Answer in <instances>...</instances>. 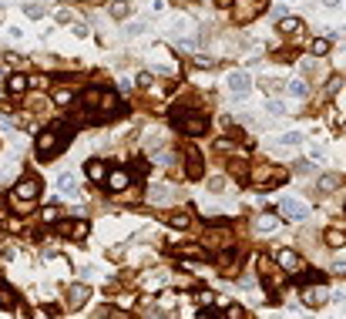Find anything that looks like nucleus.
<instances>
[{
  "label": "nucleus",
  "instance_id": "obj_1",
  "mask_svg": "<svg viewBox=\"0 0 346 319\" xmlns=\"http://www.w3.org/2000/svg\"><path fill=\"white\" fill-rule=\"evenodd\" d=\"M64 128H47V131L37 134V141H34V151H37V158H54V154L64 151Z\"/></svg>",
  "mask_w": 346,
  "mask_h": 319
},
{
  "label": "nucleus",
  "instance_id": "obj_2",
  "mask_svg": "<svg viewBox=\"0 0 346 319\" xmlns=\"http://www.w3.org/2000/svg\"><path fill=\"white\" fill-rule=\"evenodd\" d=\"M171 121L179 124V131H185V134H192V138H195V134H205V118H202V114H189V111L185 108H175V114H171Z\"/></svg>",
  "mask_w": 346,
  "mask_h": 319
},
{
  "label": "nucleus",
  "instance_id": "obj_3",
  "mask_svg": "<svg viewBox=\"0 0 346 319\" xmlns=\"http://www.w3.org/2000/svg\"><path fill=\"white\" fill-rule=\"evenodd\" d=\"M266 7H269L266 0H235V4H232V21L235 24H249L256 14L266 11Z\"/></svg>",
  "mask_w": 346,
  "mask_h": 319
},
{
  "label": "nucleus",
  "instance_id": "obj_4",
  "mask_svg": "<svg viewBox=\"0 0 346 319\" xmlns=\"http://www.w3.org/2000/svg\"><path fill=\"white\" fill-rule=\"evenodd\" d=\"M225 88H229V94H232V98H246L249 88H252V77H249L246 71H229V77H225Z\"/></svg>",
  "mask_w": 346,
  "mask_h": 319
},
{
  "label": "nucleus",
  "instance_id": "obj_5",
  "mask_svg": "<svg viewBox=\"0 0 346 319\" xmlns=\"http://www.w3.org/2000/svg\"><path fill=\"white\" fill-rule=\"evenodd\" d=\"M279 215H286L289 222H306L309 219V205H302V202H296V198H282Z\"/></svg>",
  "mask_w": 346,
  "mask_h": 319
},
{
  "label": "nucleus",
  "instance_id": "obj_6",
  "mask_svg": "<svg viewBox=\"0 0 346 319\" xmlns=\"http://www.w3.org/2000/svg\"><path fill=\"white\" fill-rule=\"evenodd\" d=\"M202 245H209V249H229L232 245V232L229 229H205Z\"/></svg>",
  "mask_w": 346,
  "mask_h": 319
},
{
  "label": "nucleus",
  "instance_id": "obj_7",
  "mask_svg": "<svg viewBox=\"0 0 346 319\" xmlns=\"http://www.w3.org/2000/svg\"><path fill=\"white\" fill-rule=\"evenodd\" d=\"M276 262H279V269H286V272H302V259L296 252H292V249H279V252H276Z\"/></svg>",
  "mask_w": 346,
  "mask_h": 319
},
{
  "label": "nucleus",
  "instance_id": "obj_8",
  "mask_svg": "<svg viewBox=\"0 0 346 319\" xmlns=\"http://www.w3.org/2000/svg\"><path fill=\"white\" fill-rule=\"evenodd\" d=\"M37 195H41V182H37V178H24L21 185L14 188V195H11V198H24V202H34Z\"/></svg>",
  "mask_w": 346,
  "mask_h": 319
},
{
  "label": "nucleus",
  "instance_id": "obj_9",
  "mask_svg": "<svg viewBox=\"0 0 346 319\" xmlns=\"http://www.w3.org/2000/svg\"><path fill=\"white\" fill-rule=\"evenodd\" d=\"M98 104H101V114H104V118H114V114L121 111V98H118L114 91H101Z\"/></svg>",
  "mask_w": 346,
  "mask_h": 319
},
{
  "label": "nucleus",
  "instance_id": "obj_10",
  "mask_svg": "<svg viewBox=\"0 0 346 319\" xmlns=\"http://www.w3.org/2000/svg\"><path fill=\"white\" fill-rule=\"evenodd\" d=\"M88 299H91V289L81 286V282H74V286L67 289V306H71V309H81Z\"/></svg>",
  "mask_w": 346,
  "mask_h": 319
},
{
  "label": "nucleus",
  "instance_id": "obj_11",
  "mask_svg": "<svg viewBox=\"0 0 346 319\" xmlns=\"http://www.w3.org/2000/svg\"><path fill=\"white\" fill-rule=\"evenodd\" d=\"M148 202H151V205H171L175 195H171V188H168V185H151V188H148Z\"/></svg>",
  "mask_w": 346,
  "mask_h": 319
},
{
  "label": "nucleus",
  "instance_id": "obj_12",
  "mask_svg": "<svg viewBox=\"0 0 346 319\" xmlns=\"http://www.w3.org/2000/svg\"><path fill=\"white\" fill-rule=\"evenodd\" d=\"M128 185H131V175H128L124 168H114L111 175H108V188H111V192H121V188H128Z\"/></svg>",
  "mask_w": 346,
  "mask_h": 319
},
{
  "label": "nucleus",
  "instance_id": "obj_13",
  "mask_svg": "<svg viewBox=\"0 0 346 319\" xmlns=\"http://www.w3.org/2000/svg\"><path fill=\"white\" fill-rule=\"evenodd\" d=\"M88 222L84 219H78V222H67V225H61V232H64V235H71V239H84V235H88Z\"/></svg>",
  "mask_w": 346,
  "mask_h": 319
},
{
  "label": "nucleus",
  "instance_id": "obj_14",
  "mask_svg": "<svg viewBox=\"0 0 346 319\" xmlns=\"http://www.w3.org/2000/svg\"><path fill=\"white\" fill-rule=\"evenodd\" d=\"M302 302H306L309 309H319L326 302V292L323 289H302Z\"/></svg>",
  "mask_w": 346,
  "mask_h": 319
},
{
  "label": "nucleus",
  "instance_id": "obj_15",
  "mask_svg": "<svg viewBox=\"0 0 346 319\" xmlns=\"http://www.w3.org/2000/svg\"><path fill=\"white\" fill-rule=\"evenodd\" d=\"M256 229L262 232V235H269V232H276V229H279V219H276L272 212H266V215H259V219H256Z\"/></svg>",
  "mask_w": 346,
  "mask_h": 319
},
{
  "label": "nucleus",
  "instance_id": "obj_16",
  "mask_svg": "<svg viewBox=\"0 0 346 319\" xmlns=\"http://www.w3.org/2000/svg\"><path fill=\"white\" fill-rule=\"evenodd\" d=\"M27 88H31V81H27L24 74H11V77H7V91H11V94H24Z\"/></svg>",
  "mask_w": 346,
  "mask_h": 319
},
{
  "label": "nucleus",
  "instance_id": "obj_17",
  "mask_svg": "<svg viewBox=\"0 0 346 319\" xmlns=\"http://www.w3.org/2000/svg\"><path fill=\"white\" fill-rule=\"evenodd\" d=\"M279 31L282 34H299L302 31V21H299V17H279Z\"/></svg>",
  "mask_w": 346,
  "mask_h": 319
},
{
  "label": "nucleus",
  "instance_id": "obj_18",
  "mask_svg": "<svg viewBox=\"0 0 346 319\" xmlns=\"http://www.w3.org/2000/svg\"><path fill=\"white\" fill-rule=\"evenodd\" d=\"M108 11H111V17L124 21V17L131 14V4H124V0H111V7H108Z\"/></svg>",
  "mask_w": 346,
  "mask_h": 319
},
{
  "label": "nucleus",
  "instance_id": "obj_19",
  "mask_svg": "<svg viewBox=\"0 0 346 319\" xmlns=\"http://www.w3.org/2000/svg\"><path fill=\"white\" fill-rule=\"evenodd\" d=\"M24 14H27L31 21H41V17H44V4H37V0H27V4H24Z\"/></svg>",
  "mask_w": 346,
  "mask_h": 319
},
{
  "label": "nucleus",
  "instance_id": "obj_20",
  "mask_svg": "<svg viewBox=\"0 0 346 319\" xmlns=\"http://www.w3.org/2000/svg\"><path fill=\"white\" fill-rule=\"evenodd\" d=\"M104 175H108L104 162H88V178H91V182H101Z\"/></svg>",
  "mask_w": 346,
  "mask_h": 319
},
{
  "label": "nucleus",
  "instance_id": "obj_21",
  "mask_svg": "<svg viewBox=\"0 0 346 319\" xmlns=\"http://www.w3.org/2000/svg\"><path fill=\"white\" fill-rule=\"evenodd\" d=\"M316 188H319V192H336V188H339V175H323L316 182Z\"/></svg>",
  "mask_w": 346,
  "mask_h": 319
},
{
  "label": "nucleus",
  "instance_id": "obj_22",
  "mask_svg": "<svg viewBox=\"0 0 346 319\" xmlns=\"http://www.w3.org/2000/svg\"><path fill=\"white\" fill-rule=\"evenodd\" d=\"M57 185H61V195H74V192H78L74 175H61V182H57Z\"/></svg>",
  "mask_w": 346,
  "mask_h": 319
},
{
  "label": "nucleus",
  "instance_id": "obj_23",
  "mask_svg": "<svg viewBox=\"0 0 346 319\" xmlns=\"http://www.w3.org/2000/svg\"><path fill=\"white\" fill-rule=\"evenodd\" d=\"M289 94H292V98H306V94H309V88H306V81H302V77L289 81Z\"/></svg>",
  "mask_w": 346,
  "mask_h": 319
},
{
  "label": "nucleus",
  "instance_id": "obj_24",
  "mask_svg": "<svg viewBox=\"0 0 346 319\" xmlns=\"http://www.w3.org/2000/svg\"><path fill=\"white\" fill-rule=\"evenodd\" d=\"M14 302H17V296H14V289H11V286H4V282H0V306H7V309H11Z\"/></svg>",
  "mask_w": 346,
  "mask_h": 319
},
{
  "label": "nucleus",
  "instance_id": "obj_25",
  "mask_svg": "<svg viewBox=\"0 0 346 319\" xmlns=\"http://www.w3.org/2000/svg\"><path fill=\"white\" fill-rule=\"evenodd\" d=\"M145 31H148L145 21H131V24H124V34H128V37H141Z\"/></svg>",
  "mask_w": 346,
  "mask_h": 319
},
{
  "label": "nucleus",
  "instance_id": "obj_26",
  "mask_svg": "<svg viewBox=\"0 0 346 319\" xmlns=\"http://www.w3.org/2000/svg\"><path fill=\"white\" fill-rule=\"evenodd\" d=\"M189 175H192V178L202 175V168H199V151H195V148H189Z\"/></svg>",
  "mask_w": 346,
  "mask_h": 319
},
{
  "label": "nucleus",
  "instance_id": "obj_27",
  "mask_svg": "<svg viewBox=\"0 0 346 319\" xmlns=\"http://www.w3.org/2000/svg\"><path fill=\"white\" fill-rule=\"evenodd\" d=\"M309 51H313L316 57H323V54H329V41H326V37H316V41H313V47H309Z\"/></svg>",
  "mask_w": 346,
  "mask_h": 319
},
{
  "label": "nucleus",
  "instance_id": "obj_28",
  "mask_svg": "<svg viewBox=\"0 0 346 319\" xmlns=\"http://www.w3.org/2000/svg\"><path fill=\"white\" fill-rule=\"evenodd\" d=\"M279 141L289 144V148H296V144H302V134L299 131H286V134H279Z\"/></svg>",
  "mask_w": 346,
  "mask_h": 319
},
{
  "label": "nucleus",
  "instance_id": "obj_29",
  "mask_svg": "<svg viewBox=\"0 0 346 319\" xmlns=\"http://www.w3.org/2000/svg\"><path fill=\"white\" fill-rule=\"evenodd\" d=\"M326 242L333 245V249H343V242H346V239H343V232H336V229H329V232H326Z\"/></svg>",
  "mask_w": 346,
  "mask_h": 319
},
{
  "label": "nucleus",
  "instance_id": "obj_30",
  "mask_svg": "<svg viewBox=\"0 0 346 319\" xmlns=\"http://www.w3.org/2000/svg\"><path fill=\"white\" fill-rule=\"evenodd\" d=\"M205 185H209V192H222V188H225V175H212Z\"/></svg>",
  "mask_w": 346,
  "mask_h": 319
},
{
  "label": "nucleus",
  "instance_id": "obj_31",
  "mask_svg": "<svg viewBox=\"0 0 346 319\" xmlns=\"http://www.w3.org/2000/svg\"><path fill=\"white\" fill-rule=\"evenodd\" d=\"M168 225H175V229H189V215L179 212V215H171V219H168Z\"/></svg>",
  "mask_w": 346,
  "mask_h": 319
},
{
  "label": "nucleus",
  "instance_id": "obj_32",
  "mask_svg": "<svg viewBox=\"0 0 346 319\" xmlns=\"http://www.w3.org/2000/svg\"><path fill=\"white\" fill-rule=\"evenodd\" d=\"M158 302H161L165 309H171L175 302H179V296H175V292H161V296H158Z\"/></svg>",
  "mask_w": 346,
  "mask_h": 319
},
{
  "label": "nucleus",
  "instance_id": "obj_33",
  "mask_svg": "<svg viewBox=\"0 0 346 319\" xmlns=\"http://www.w3.org/2000/svg\"><path fill=\"white\" fill-rule=\"evenodd\" d=\"M54 21H57V24H71V11H67V7H57V11H54Z\"/></svg>",
  "mask_w": 346,
  "mask_h": 319
},
{
  "label": "nucleus",
  "instance_id": "obj_34",
  "mask_svg": "<svg viewBox=\"0 0 346 319\" xmlns=\"http://www.w3.org/2000/svg\"><path fill=\"white\" fill-rule=\"evenodd\" d=\"M269 114H286V104H282L279 98H272L269 101Z\"/></svg>",
  "mask_w": 346,
  "mask_h": 319
},
{
  "label": "nucleus",
  "instance_id": "obj_35",
  "mask_svg": "<svg viewBox=\"0 0 346 319\" xmlns=\"http://www.w3.org/2000/svg\"><path fill=\"white\" fill-rule=\"evenodd\" d=\"M199 302H202V309H209V306L215 302V296L209 292V289H202V292H199Z\"/></svg>",
  "mask_w": 346,
  "mask_h": 319
},
{
  "label": "nucleus",
  "instance_id": "obj_36",
  "mask_svg": "<svg viewBox=\"0 0 346 319\" xmlns=\"http://www.w3.org/2000/svg\"><path fill=\"white\" fill-rule=\"evenodd\" d=\"M222 312L229 319H242V316H246V309H242V306H229V309H222Z\"/></svg>",
  "mask_w": 346,
  "mask_h": 319
},
{
  "label": "nucleus",
  "instance_id": "obj_37",
  "mask_svg": "<svg viewBox=\"0 0 346 319\" xmlns=\"http://www.w3.org/2000/svg\"><path fill=\"white\" fill-rule=\"evenodd\" d=\"M151 84H155V77L148 74V71H141V74H138V88H151Z\"/></svg>",
  "mask_w": 346,
  "mask_h": 319
},
{
  "label": "nucleus",
  "instance_id": "obj_38",
  "mask_svg": "<svg viewBox=\"0 0 346 319\" xmlns=\"http://www.w3.org/2000/svg\"><path fill=\"white\" fill-rule=\"evenodd\" d=\"M57 215H61V212H57V205H47L41 219H44V222H57Z\"/></svg>",
  "mask_w": 346,
  "mask_h": 319
},
{
  "label": "nucleus",
  "instance_id": "obj_39",
  "mask_svg": "<svg viewBox=\"0 0 346 319\" xmlns=\"http://www.w3.org/2000/svg\"><path fill=\"white\" fill-rule=\"evenodd\" d=\"M215 64H219L215 57H205V54H202V57H195V67H215Z\"/></svg>",
  "mask_w": 346,
  "mask_h": 319
},
{
  "label": "nucleus",
  "instance_id": "obj_40",
  "mask_svg": "<svg viewBox=\"0 0 346 319\" xmlns=\"http://www.w3.org/2000/svg\"><path fill=\"white\" fill-rule=\"evenodd\" d=\"M262 88H266L269 94H276V91L282 88V81H272V77H269V81H262Z\"/></svg>",
  "mask_w": 346,
  "mask_h": 319
},
{
  "label": "nucleus",
  "instance_id": "obj_41",
  "mask_svg": "<svg viewBox=\"0 0 346 319\" xmlns=\"http://www.w3.org/2000/svg\"><path fill=\"white\" fill-rule=\"evenodd\" d=\"M299 282H323V272H306V275H299Z\"/></svg>",
  "mask_w": 346,
  "mask_h": 319
},
{
  "label": "nucleus",
  "instance_id": "obj_42",
  "mask_svg": "<svg viewBox=\"0 0 346 319\" xmlns=\"http://www.w3.org/2000/svg\"><path fill=\"white\" fill-rule=\"evenodd\" d=\"M343 0H323V7H339Z\"/></svg>",
  "mask_w": 346,
  "mask_h": 319
},
{
  "label": "nucleus",
  "instance_id": "obj_43",
  "mask_svg": "<svg viewBox=\"0 0 346 319\" xmlns=\"http://www.w3.org/2000/svg\"><path fill=\"white\" fill-rule=\"evenodd\" d=\"M215 4H219V7H225V0H215Z\"/></svg>",
  "mask_w": 346,
  "mask_h": 319
},
{
  "label": "nucleus",
  "instance_id": "obj_44",
  "mask_svg": "<svg viewBox=\"0 0 346 319\" xmlns=\"http://www.w3.org/2000/svg\"><path fill=\"white\" fill-rule=\"evenodd\" d=\"M78 4H84V0H78Z\"/></svg>",
  "mask_w": 346,
  "mask_h": 319
}]
</instances>
